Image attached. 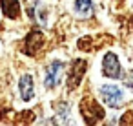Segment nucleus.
Masks as SVG:
<instances>
[{"instance_id":"20e7f679","label":"nucleus","mask_w":133,"mask_h":126,"mask_svg":"<svg viewBox=\"0 0 133 126\" xmlns=\"http://www.w3.org/2000/svg\"><path fill=\"white\" fill-rule=\"evenodd\" d=\"M42 46H44V35H42V31L33 29V31L28 33V37H26V40H24L22 53H26V55H29V57H35V55L40 51Z\"/></svg>"},{"instance_id":"ddd939ff","label":"nucleus","mask_w":133,"mask_h":126,"mask_svg":"<svg viewBox=\"0 0 133 126\" xmlns=\"http://www.w3.org/2000/svg\"><path fill=\"white\" fill-rule=\"evenodd\" d=\"M120 124H133V111H126L120 117Z\"/></svg>"},{"instance_id":"9d476101","label":"nucleus","mask_w":133,"mask_h":126,"mask_svg":"<svg viewBox=\"0 0 133 126\" xmlns=\"http://www.w3.org/2000/svg\"><path fill=\"white\" fill-rule=\"evenodd\" d=\"M77 46H78V49H82V51H91V49H93V39H91V37H84V39H80V40L77 42Z\"/></svg>"},{"instance_id":"f257e3e1","label":"nucleus","mask_w":133,"mask_h":126,"mask_svg":"<svg viewBox=\"0 0 133 126\" xmlns=\"http://www.w3.org/2000/svg\"><path fill=\"white\" fill-rule=\"evenodd\" d=\"M80 113L86 124H97L104 119V108L89 95H86L80 100Z\"/></svg>"},{"instance_id":"f03ea898","label":"nucleus","mask_w":133,"mask_h":126,"mask_svg":"<svg viewBox=\"0 0 133 126\" xmlns=\"http://www.w3.org/2000/svg\"><path fill=\"white\" fill-rule=\"evenodd\" d=\"M86 68H88V62L82 60V59H75L69 66V75H68V90L73 91L80 86L82 79H84V73H86Z\"/></svg>"},{"instance_id":"0eeeda50","label":"nucleus","mask_w":133,"mask_h":126,"mask_svg":"<svg viewBox=\"0 0 133 126\" xmlns=\"http://www.w3.org/2000/svg\"><path fill=\"white\" fill-rule=\"evenodd\" d=\"M18 90H20V97L22 100H31L33 99V77L29 73L22 75L20 77V84H18Z\"/></svg>"},{"instance_id":"9b49d317","label":"nucleus","mask_w":133,"mask_h":126,"mask_svg":"<svg viewBox=\"0 0 133 126\" xmlns=\"http://www.w3.org/2000/svg\"><path fill=\"white\" fill-rule=\"evenodd\" d=\"M57 113H58L60 119H64V122H68L66 119L69 117V106H68L66 102H58V104H57Z\"/></svg>"},{"instance_id":"39448f33","label":"nucleus","mask_w":133,"mask_h":126,"mask_svg":"<svg viewBox=\"0 0 133 126\" xmlns=\"http://www.w3.org/2000/svg\"><path fill=\"white\" fill-rule=\"evenodd\" d=\"M100 97L109 108H118L120 102H122V90L117 88V86L106 84V86L100 88Z\"/></svg>"},{"instance_id":"4468645a","label":"nucleus","mask_w":133,"mask_h":126,"mask_svg":"<svg viewBox=\"0 0 133 126\" xmlns=\"http://www.w3.org/2000/svg\"><path fill=\"white\" fill-rule=\"evenodd\" d=\"M124 84H126L129 90H133V71L129 73V77H126V79H124Z\"/></svg>"},{"instance_id":"6e6552de","label":"nucleus","mask_w":133,"mask_h":126,"mask_svg":"<svg viewBox=\"0 0 133 126\" xmlns=\"http://www.w3.org/2000/svg\"><path fill=\"white\" fill-rule=\"evenodd\" d=\"M0 6H2V13L8 18L17 20L20 17V4H18V0H0Z\"/></svg>"},{"instance_id":"f8f14e48","label":"nucleus","mask_w":133,"mask_h":126,"mask_svg":"<svg viewBox=\"0 0 133 126\" xmlns=\"http://www.w3.org/2000/svg\"><path fill=\"white\" fill-rule=\"evenodd\" d=\"M17 117L20 119V121H17L18 124H22V122H28V124H29V122H33V119H35V113H33V111H22V113H18Z\"/></svg>"},{"instance_id":"7ed1b4c3","label":"nucleus","mask_w":133,"mask_h":126,"mask_svg":"<svg viewBox=\"0 0 133 126\" xmlns=\"http://www.w3.org/2000/svg\"><path fill=\"white\" fill-rule=\"evenodd\" d=\"M102 73H104V77H109V79H122L124 77V71H122L120 62H118L115 53H106L104 55V59H102Z\"/></svg>"},{"instance_id":"423d86ee","label":"nucleus","mask_w":133,"mask_h":126,"mask_svg":"<svg viewBox=\"0 0 133 126\" xmlns=\"http://www.w3.org/2000/svg\"><path fill=\"white\" fill-rule=\"evenodd\" d=\"M62 71H64V62H62V60H53V62L48 66V70H46V80H44L46 88L51 90V88L58 86Z\"/></svg>"},{"instance_id":"1a4fd4ad","label":"nucleus","mask_w":133,"mask_h":126,"mask_svg":"<svg viewBox=\"0 0 133 126\" xmlns=\"http://www.w3.org/2000/svg\"><path fill=\"white\" fill-rule=\"evenodd\" d=\"M75 11L80 17H91L93 15V2L91 0H75Z\"/></svg>"}]
</instances>
